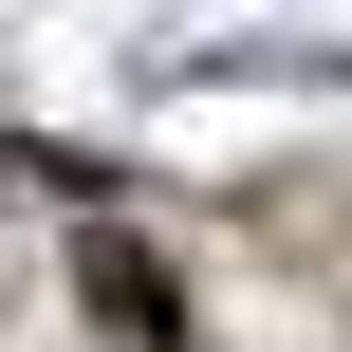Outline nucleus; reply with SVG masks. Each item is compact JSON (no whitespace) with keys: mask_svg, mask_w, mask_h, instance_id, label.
Returning a JSON list of instances; mask_svg holds the SVG:
<instances>
[{"mask_svg":"<svg viewBox=\"0 0 352 352\" xmlns=\"http://www.w3.org/2000/svg\"><path fill=\"white\" fill-rule=\"evenodd\" d=\"M74 297H93L130 352H167V334H186V278H167L148 241H74Z\"/></svg>","mask_w":352,"mask_h":352,"instance_id":"obj_1","label":"nucleus"}]
</instances>
